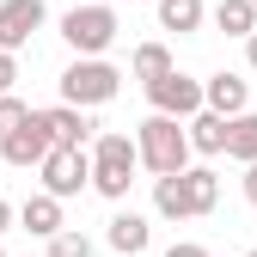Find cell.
Listing matches in <instances>:
<instances>
[{
    "instance_id": "6da1fadb",
    "label": "cell",
    "mask_w": 257,
    "mask_h": 257,
    "mask_svg": "<svg viewBox=\"0 0 257 257\" xmlns=\"http://www.w3.org/2000/svg\"><path fill=\"white\" fill-rule=\"evenodd\" d=\"M86 159H92V190H98L104 202H128V184H135V172H141V159H135V135L104 128V135H92Z\"/></svg>"
},
{
    "instance_id": "7a4b0ae2",
    "label": "cell",
    "mask_w": 257,
    "mask_h": 257,
    "mask_svg": "<svg viewBox=\"0 0 257 257\" xmlns=\"http://www.w3.org/2000/svg\"><path fill=\"white\" fill-rule=\"evenodd\" d=\"M135 159H141V172H153V178L184 172V166H190V135H184V122L166 116V110H153V116L135 128Z\"/></svg>"
},
{
    "instance_id": "3957f363",
    "label": "cell",
    "mask_w": 257,
    "mask_h": 257,
    "mask_svg": "<svg viewBox=\"0 0 257 257\" xmlns=\"http://www.w3.org/2000/svg\"><path fill=\"white\" fill-rule=\"evenodd\" d=\"M122 92V68L104 55H74L68 74H61V104H80V110H98Z\"/></svg>"
},
{
    "instance_id": "277c9868",
    "label": "cell",
    "mask_w": 257,
    "mask_h": 257,
    "mask_svg": "<svg viewBox=\"0 0 257 257\" xmlns=\"http://www.w3.org/2000/svg\"><path fill=\"white\" fill-rule=\"evenodd\" d=\"M116 37H122V19H116L110 0H86V7L61 13V43H68L74 55H104Z\"/></svg>"
},
{
    "instance_id": "5b68a950",
    "label": "cell",
    "mask_w": 257,
    "mask_h": 257,
    "mask_svg": "<svg viewBox=\"0 0 257 257\" xmlns=\"http://www.w3.org/2000/svg\"><path fill=\"white\" fill-rule=\"evenodd\" d=\"M37 178H43V190L49 196H80V190H92V159H86V147H49L43 159H37Z\"/></svg>"
},
{
    "instance_id": "8992f818",
    "label": "cell",
    "mask_w": 257,
    "mask_h": 257,
    "mask_svg": "<svg viewBox=\"0 0 257 257\" xmlns=\"http://www.w3.org/2000/svg\"><path fill=\"white\" fill-rule=\"evenodd\" d=\"M141 92H147L153 110H166V116H178V122L202 110V80H190L184 68H166L159 80H141Z\"/></svg>"
},
{
    "instance_id": "52a82bcc",
    "label": "cell",
    "mask_w": 257,
    "mask_h": 257,
    "mask_svg": "<svg viewBox=\"0 0 257 257\" xmlns=\"http://www.w3.org/2000/svg\"><path fill=\"white\" fill-rule=\"evenodd\" d=\"M49 147H55V141H49V128H43L37 110H25V122L0 135V159H7L13 172H37V159H43Z\"/></svg>"
},
{
    "instance_id": "ba28073f",
    "label": "cell",
    "mask_w": 257,
    "mask_h": 257,
    "mask_svg": "<svg viewBox=\"0 0 257 257\" xmlns=\"http://www.w3.org/2000/svg\"><path fill=\"white\" fill-rule=\"evenodd\" d=\"M43 25H49V7H43V0H0V49L19 55Z\"/></svg>"
},
{
    "instance_id": "9c48e42d",
    "label": "cell",
    "mask_w": 257,
    "mask_h": 257,
    "mask_svg": "<svg viewBox=\"0 0 257 257\" xmlns=\"http://www.w3.org/2000/svg\"><path fill=\"white\" fill-rule=\"evenodd\" d=\"M37 116H43V128H49V141H61V147H92V135H98L92 110H80V104H49V110H37Z\"/></svg>"
},
{
    "instance_id": "30bf717a",
    "label": "cell",
    "mask_w": 257,
    "mask_h": 257,
    "mask_svg": "<svg viewBox=\"0 0 257 257\" xmlns=\"http://www.w3.org/2000/svg\"><path fill=\"white\" fill-rule=\"evenodd\" d=\"M104 245H110L116 257H141V251L153 245V220L135 214V208H116V214L104 220Z\"/></svg>"
},
{
    "instance_id": "8fae6325",
    "label": "cell",
    "mask_w": 257,
    "mask_h": 257,
    "mask_svg": "<svg viewBox=\"0 0 257 257\" xmlns=\"http://www.w3.org/2000/svg\"><path fill=\"white\" fill-rule=\"evenodd\" d=\"M202 104H208V110H220V116L251 110V80H245V74H233V68L208 74V80H202Z\"/></svg>"
},
{
    "instance_id": "7c38bea8",
    "label": "cell",
    "mask_w": 257,
    "mask_h": 257,
    "mask_svg": "<svg viewBox=\"0 0 257 257\" xmlns=\"http://www.w3.org/2000/svg\"><path fill=\"white\" fill-rule=\"evenodd\" d=\"M13 220H19L31 239H49V233H61V227H68V214H61V196H49V190L25 196V202L13 208Z\"/></svg>"
},
{
    "instance_id": "4fadbf2b",
    "label": "cell",
    "mask_w": 257,
    "mask_h": 257,
    "mask_svg": "<svg viewBox=\"0 0 257 257\" xmlns=\"http://www.w3.org/2000/svg\"><path fill=\"white\" fill-rule=\"evenodd\" d=\"M184 135H190V153H202V159H220V153H227V116L202 104L196 116H184Z\"/></svg>"
},
{
    "instance_id": "5bb4252c",
    "label": "cell",
    "mask_w": 257,
    "mask_h": 257,
    "mask_svg": "<svg viewBox=\"0 0 257 257\" xmlns=\"http://www.w3.org/2000/svg\"><path fill=\"white\" fill-rule=\"evenodd\" d=\"M153 13H159V31H172V37H196L208 25L202 0H153Z\"/></svg>"
},
{
    "instance_id": "9a60e30c",
    "label": "cell",
    "mask_w": 257,
    "mask_h": 257,
    "mask_svg": "<svg viewBox=\"0 0 257 257\" xmlns=\"http://www.w3.org/2000/svg\"><path fill=\"white\" fill-rule=\"evenodd\" d=\"M153 214H159V220H196V214H190L184 172H166V178H153Z\"/></svg>"
},
{
    "instance_id": "2e32d148",
    "label": "cell",
    "mask_w": 257,
    "mask_h": 257,
    "mask_svg": "<svg viewBox=\"0 0 257 257\" xmlns=\"http://www.w3.org/2000/svg\"><path fill=\"white\" fill-rule=\"evenodd\" d=\"M184 190H190V214H214L220 208V178H214V166H184Z\"/></svg>"
},
{
    "instance_id": "e0dca14e",
    "label": "cell",
    "mask_w": 257,
    "mask_h": 257,
    "mask_svg": "<svg viewBox=\"0 0 257 257\" xmlns=\"http://www.w3.org/2000/svg\"><path fill=\"white\" fill-rule=\"evenodd\" d=\"M227 159H239V166H251V159H257V110L227 116Z\"/></svg>"
},
{
    "instance_id": "ac0fdd59",
    "label": "cell",
    "mask_w": 257,
    "mask_h": 257,
    "mask_svg": "<svg viewBox=\"0 0 257 257\" xmlns=\"http://www.w3.org/2000/svg\"><path fill=\"white\" fill-rule=\"evenodd\" d=\"M208 19H214V31H227V37H239V43L257 31V7H251V0H220Z\"/></svg>"
},
{
    "instance_id": "d6986e66",
    "label": "cell",
    "mask_w": 257,
    "mask_h": 257,
    "mask_svg": "<svg viewBox=\"0 0 257 257\" xmlns=\"http://www.w3.org/2000/svg\"><path fill=\"white\" fill-rule=\"evenodd\" d=\"M166 68H178V55L166 43H135V55H128V74L135 80H159Z\"/></svg>"
},
{
    "instance_id": "ffe728a7",
    "label": "cell",
    "mask_w": 257,
    "mask_h": 257,
    "mask_svg": "<svg viewBox=\"0 0 257 257\" xmlns=\"http://www.w3.org/2000/svg\"><path fill=\"white\" fill-rule=\"evenodd\" d=\"M43 245H49V257H92V239H86L80 227H61V233H49Z\"/></svg>"
},
{
    "instance_id": "44dd1931",
    "label": "cell",
    "mask_w": 257,
    "mask_h": 257,
    "mask_svg": "<svg viewBox=\"0 0 257 257\" xmlns=\"http://www.w3.org/2000/svg\"><path fill=\"white\" fill-rule=\"evenodd\" d=\"M25 110H31V104L19 98V92H0V135H7V128H19V122H25Z\"/></svg>"
},
{
    "instance_id": "7402d4cb",
    "label": "cell",
    "mask_w": 257,
    "mask_h": 257,
    "mask_svg": "<svg viewBox=\"0 0 257 257\" xmlns=\"http://www.w3.org/2000/svg\"><path fill=\"white\" fill-rule=\"evenodd\" d=\"M13 86H19V55L0 49V92H13Z\"/></svg>"
},
{
    "instance_id": "603a6c76",
    "label": "cell",
    "mask_w": 257,
    "mask_h": 257,
    "mask_svg": "<svg viewBox=\"0 0 257 257\" xmlns=\"http://www.w3.org/2000/svg\"><path fill=\"white\" fill-rule=\"evenodd\" d=\"M239 190H245V202L257 208V159H251V166H245V178H239Z\"/></svg>"
},
{
    "instance_id": "cb8c5ba5",
    "label": "cell",
    "mask_w": 257,
    "mask_h": 257,
    "mask_svg": "<svg viewBox=\"0 0 257 257\" xmlns=\"http://www.w3.org/2000/svg\"><path fill=\"white\" fill-rule=\"evenodd\" d=\"M166 257H208V251H202V245H190V239H178V245H172Z\"/></svg>"
},
{
    "instance_id": "d4e9b609",
    "label": "cell",
    "mask_w": 257,
    "mask_h": 257,
    "mask_svg": "<svg viewBox=\"0 0 257 257\" xmlns=\"http://www.w3.org/2000/svg\"><path fill=\"white\" fill-rule=\"evenodd\" d=\"M7 233H13V202L0 196V239H7Z\"/></svg>"
},
{
    "instance_id": "484cf974",
    "label": "cell",
    "mask_w": 257,
    "mask_h": 257,
    "mask_svg": "<svg viewBox=\"0 0 257 257\" xmlns=\"http://www.w3.org/2000/svg\"><path fill=\"white\" fill-rule=\"evenodd\" d=\"M245 68L257 74V31H251V37H245Z\"/></svg>"
},
{
    "instance_id": "4316f807",
    "label": "cell",
    "mask_w": 257,
    "mask_h": 257,
    "mask_svg": "<svg viewBox=\"0 0 257 257\" xmlns=\"http://www.w3.org/2000/svg\"><path fill=\"white\" fill-rule=\"evenodd\" d=\"M245 257H257V245H251V251H245Z\"/></svg>"
},
{
    "instance_id": "83f0119b",
    "label": "cell",
    "mask_w": 257,
    "mask_h": 257,
    "mask_svg": "<svg viewBox=\"0 0 257 257\" xmlns=\"http://www.w3.org/2000/svg\"><path fill=\"white\" fill-rule=\"evenodd\" d=\"M141 7H153V0H141Z\"/></svg>"
},
{
    "instance_id": "f1b7e54d",
    "label": "cell",
    "mask_w": 257,
    "mask_h": 257,
    "mask_svg": "<svg viewBox=\"0 0 257 257\" xmlns=\"http://www.w3.org/2000/svg\"><path fill=\"white\" fill-rule=\"evenodd\" d=\"M251 7H257V0H251Z\"/></svg>"
},
{
    "instance_id": "f546056e",
    "label": "cell",
    "mask_w": 257,
    "mask_h": 257,
    "mask_svg": "<svg viewBox=\"0 0 257 257\" xmlns=\"http://www.w3.org/2000/svg\"><path fill=\"white\" fill-rule=\"evenodd\" d=\"M0 257H7V251H0Z\"/></svg>"
}]
</instances>
